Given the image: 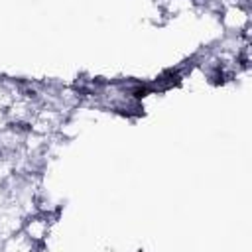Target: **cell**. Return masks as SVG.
<instances>
[{
	"label": "cell",
	"mask_w": 252,
	"mask_h": 252,
	"mask_svg": "<svg viewBox=\"0 0 252 252\" xmlns=\"http://www.w3.org/2000/svg\"><path fill=\"white\" fill-rule=\"evenodd\" d=\"M26 230H28V234H30L32 240H39V238H43L47 234V220H43V219H32V222L26 224Z\"/></svg>",
	"instance_id": "cell-1"
}]
</instances>
